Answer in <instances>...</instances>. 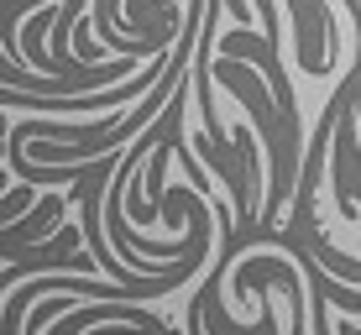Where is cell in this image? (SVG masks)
Returning <instances> with one entry per match:
<instances>
[{
	"mask_svg": "<svg viewBox=\"0 0 361 335\" xmlns=\"http://www.w3.org/2000/svg\"><path fill=\"white\" fill-rule=\"evenodd\" d=\"M73 200H79V194H47V200L37 205V215H21V220H11V226H0V262H16V257H27L42 236H53Z\"/></svg>",
	"mask_w": 361,
	"mask_h": 335,
	"instance_id": "obj_1",
	"label": "cell"
},
{
	"mask_svg": "<svg viewBox=\"0 0 361 335\" xmlns=\"http://www.w3.org/2000/svg\"><path fill=\"white\" fill-rule=\"evenodd\" d=\"M0 194H6V173H0Z\"/></svg>",
	"mask_w": 361,
	"mask_h": 335,
	"instance_id": "obj_2",
	"label": "cell"
}]
</instances>
